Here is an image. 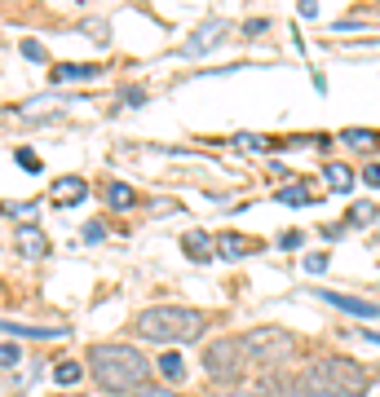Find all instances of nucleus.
<instances>
[{
  "label": "nucleus",
  "instance_id": "obj_12",
  "mask_svg": "<svg viewBox=\"0 0 380 397\" xmlns=\"http://www.w3.org/2000/svg\"><path fill=\"white\" fill-rule=\"evenodd\" d=\"M106 203H111L115 212H128V208L137 203V190L124 186V182H106Z\"/></svg>",
  "mask_w": 380,
  "mask_h": 397
},
{
  "label": "nucleus",
  "instance_id": "obj_5",
  "mask_svg": "<svg viewBox=\"0 0 380 397\" xmlns=\"http://www.w3.org/2000/svg\"><path fill=\"white\" fill-rule=\"evenodd\" d=\"M243 362H248V353H243V340H239V335H225V340H217V344L204 349V371H208L212 380H239Z\"/></svg>",
  "mask_w": 380,
  "mask_h": 397
},
{
  "label": "nucleus",
  "instance_id": "obj_16",
  "mask_svg": "<svg viewBox=\"0 0 380 397\" xmlns=\"http://www.w3.org/2000/svg\"><path fill=\"white\" fill-rule=\"evenodd\" d=\"M53 380L62 384V389H67V384H80V380H85V367L71 362V358H62V362H53Z\"/></svg>",
  "mask_w": 380,
  "mask_h": 397
},
{
  "label": "nucleus",
  "instance_id": "obj_7",
  "mask_svg": "<svg viewBox=\"0 0 380 397\" xmlns=\"http://www.w3.org/2000/svg\"><path fill=\"white\" fill-rule=\"evenodd\" d=\"M85 195H89V182H85V177H58L53 190H49V199L58 203V208H76Z\"/></svg>",
  "mask_w": 380,
  "mask_h": 397
},
{
  "label": "nucleus",
  "instance_id": "obj_24",
  "mask_svg": "<svg viewBox=\"0 0 380 397\" xmlns=\"http://www.w3.org/2000/svg\"><path fill=\"white\" fill-rule=\"evenodd\" d=\"M372 203H354V212H349V225H367V221H372Z\"/></svg>",
  "mask_w": 380,
  "mask_h": 397
},
{
  "label": "nucleus",
  "instance_id": "obj_2",
  "mask_svg": "<svg viewBox=\"0 0 380 397\" xmlns=\"http://www.w3.org/2000/svg\"><path fill=\"white\" fill-rule=\"evenodd\" d=\"M89 376L106 393H137V389H146L150 362L141 349H128V344H93L89 349Z\"/></svg>",
  "mask_w": 380,
  "mask_h": 397
},
{
  "label": "nucleus",
  "instance_id": "obj_21",
  "mask_svg": "<svg viewBox=\"0 0 380 397\" xmlns=\"http://www.w3.org/2000/svg\"><path fill=\"white\" fill-rule=\"evenodd\" d=\"M0 212H5V216H22V225H31V216H35V203H5Z\"/></svg>",
  "mask_w": 380,
  "mask_h": 397
},
{
  "label": "nucleus",
  "instance_id": "obj_18",
  "mask_svg": "<svg viewBox=\"0 0 380 397\" xmlns=\"http://www.w3.org/2000/svg\"><path fill=\"white\" fill-rule=\"evenodd\" d=\"M18 362H22V344L5 340V344H0V371H14Z\"/></svg>",
  "mask_w": 380,
  "mask_h": 397
},
{
  "label": "nucleus",
  "instance_id": "obj_26",
  "mask_svg": "<svg viewBox=\"0 0 380 397\" xmlns=\"http://www.w3.org/2000/svg\"><path fill=\"white\" fill-rule=\"evenodd\" d=\"M270 27H266V18H248L243 22V35H248V40H257V35H266Z\"/></svg>",
  "mask_w": 380,
  "mask_h": 397
},
{
  "label": "nucleus",
  "instance_id": "obj_33",
  "mask_svg": "<svg viewBox=\"0 0 380 397\" xmlns=\"http://www.w3.org/2000/svg\"><path fill=\"white\" fill-rule=\"evenodd\" d=\"M53 397H85V393H53Z\"/></svg>",
  "mask_w": 380,
  "mask_h": 397
},
{
  "label": "nucleus",
  "instance_id": "obj_11",
  "mask_svg": "<svg viewBox=\"0 0 380 397\" xmlns=\"http://www.w3.org/2000/svg\"><path fill=\"white\" fill-rule=\"evenodd\" d=\"M182 252H186V256H190V261H199V265H204V261H212V256H217V252H212V238H208L204 230H190V234L182 238Z\"/></svg>",
  "mask_w": 380,
  "mask_h": 397
},
{
  "label": "nucleus",
  "instance_id": "obj_22",
  "mask_svg": "<svg viewBox=\"0 0 380 397\" xmlns=\"http://www.w3.org/2000/svg\"><path fill=\"white\" fill-rule=\"evenodd\" d=\"M14 159H18V168H27V173H40V159H35V150L18 146V150H14Z\"/></svg>",
  "mask_w": 380,
  "mask_h": 397
},
{
  "label": "nucleus",
  "instance_id": "obj_6",
  "mask_svg": "<svg viewBox=\"0 0 380 397\" xmlns=\"http://www.w3.org/2000/svg\"><path fill=\"white\" fill-rule=\"evenodd\" d=\"M14 247H18L22 261H44V256H49V234H44L40 225H18Z\"/></svg>",
  "mask_w": 380,
  "mask_h": 397
},
{
  "label": "nucleus",
  "instance_id": "obj_19",
  "mask_svg": "<svg viewBox=\"0 0 380 397\" xmlns=\"http://www.w3.org/2000/svg\"><path fill=\"white\" fill-rule=\"evenodd\" d=\"M159 371H164V376H169V380H182V353H173V349H169V353H164L159 358Z\"/></svg>",
  "mask_w": 380,
  "mask_h": 397
},
{
  "label": "nucleus",
  "instance_id": "obj_32",
  "mask_svg": "<svg viewBox=\"0 0 380 397\" xmlns=\"http://www.w3.org/2000/svg\"><path fill=\"white\" fill-rule=\"evenodd\" d=\"M367 335V340H372V344H380V331H363Z\"/></svg>",
  "mask_w": 380,
  "mask_h": 397
},
{
  "label": "nucleus",
  "instance_id": "obj_4",
  "mask_svg": "<svg viewBox=\"0 0 380 397\" xmlns=\"http://www.w3.org/2000/svg\"><path fill=\"white\" fill-rule=\"evenodd\" d=\"M239 340H243V353L252 358V362H266V367L288 362V358L296 353L292 331H283V327H252L248 335H239Z\"/></svg>",
  "mask_w": 380,
  "mask_h": 397
},
{
  "label": "nucleus",
  "instance_id": "obj_28",
  "mask_svg": "<svg viewBox=\"0 0 380 397\" xmlns=\"http://www.w3.org/2000/svg\"><path fill=\"white\" fill-rule=\"evenodd\" d=\"M305 270H310V274H323V270H327V252H314V256H305Z\"/></svg>",
  "mask_w": 380,
  "mask_h": 397
},
{
  "label": "nucleus",
  "instance_id": "obj_17",
  "mask_svg": "<svg viewBox=\"0 0 380 397\" xmlns=\"http://www.w3.org/2000/svg\"><path fill=\"white\" fill-rule=\"evenodd\" d=\"M354 182H359V177H354L345 164H331V168H327V186L340 190V195H345V190H354Z\"/></svg>",
  "mask_w": 380,
  "mask_h": 397
},
{
  "label": "nucleus",
  "instance_id": "obj_13",
  "mask_svg": "<svg viewBox=\"0 0 380 397\" xmlns=\"http://www.w3.org/2000/svg\"><path fill=\"white\" fill-rule=\"evenodd\" d=\"M340 141H345L349 150H376L380 146V132L376 128H345V132H340Z\"/></svg>",
  "mask_w": 380,
  "mask_h": 397
},
{
  "label": "nucleus",
  "instance_id": "obj_8",
  "mask_svg": "<svg viewBox=\"0 0 380 397\" xmlns=\"http://www.w3.org/2000/svg\"><path fill=\"white\" fill-rule=\"evenodd\" d=\"M225 31H230V22H221V18L204 22V27H199V31L186 40V53H208L212 44H221V40H225Z\"/></svg>",
  "mask_w": 380,
  "mask_h": 397
},
{
  "label": "nucleus",
  "instance_id": "obj_3",
  "mask_svg": "<svg viewBox=\"0 0 380 397\" xmlns=\"http://www.w3.org/2000/svg\"><path fill=\"white\" fill-rule=\"evenodd\" d=\"M133 331L155 344H195L208 331V318L186 305H150L133 318Z\"/></svg>",
  "mask_w": 380,
  "mask_h": 397
},
{
  "label": "nucleus",
  "instance_id": "obj_29",
  "mask_svg": "<svg viewBox=\"0 0 380 397\" xmlns=\"http://www.w3.org/2000/svg\"><path fill=\"white\" fill-rule=\"evenodd\" d=\"M22 53H27L31 62H44V49H40V44H35V40H22Z\"/></svg>",
  "mask_w": 380,
  "mask_h": 397
},
{
  "label": "nucleus",
  "instance_id": "obj_25",
  "mask_svg": "<svg viewBox=\"0 0 380 397\" xmlns=\"http://www.w3.org/2000/svg\"><path fill=\"white\" fill-rule=\"evenodd\" d=\"M359 182H363V186H372V190H380V164H367L363 173H359Z\"/></svg>",
  "mask_w": 380,
  "mask_h": 397
},
{
  "label": "nucleus",
  "instance_id": "obj_23",
  "mask_svg": "<svg viewBox=\"0 0 380 397\" xmlns=\"http://www.w3.org/2000/svg\"><path fill=\"white\" fill-rule=\"evenodd\" d=\"M85 35H93L98 44H111V31H106V22L98 18V22H85Z\"/></svg>",
  "mask_w": 380,
  "mask_h": 397
},
{
  "label": "nucleus",
  "instance_id": "obj_1",
  "mask_svg": "<svg viewBox=\"0 0 380 397\" xmlns=\"http://www.w3.org/2000/svg\"><path fill=\"white\" fill-rule=\"evenodd\" d=\"M372 389V371L354 358H340V353H323V358H310L301 371V393L305 397H367Z\"/></svg>",
  "mask_w": 380,
  "mask_h": 397
},
{
  "label": "nucleus",
  "instance_id": "obj_20",
  "mask_svg": "<svg viewBox=\"0 0 380 397\" xmlns=\"http://www.w3.org/2000/svg\"><path fill=\"white\" fill-rule=\"evenodd\" d=\"M310 186H288V190H279V203H310Z\"/></svg>",
  "mask_w": 380,
  "mask_h": 397
},
{
  "label": "nucleus",
  "instance_id": "obj_10",
  "mask_svg": "<svg viewBox=\"0 0 380 397\" xmlns=\"http://www.w3.org/2000/svg\"><path fill=\"white\" fill-rule=\"evenodd\" d=\"M261 243L257 238H243V234H221V238H212V252H217V256H225V261H239V256H248V252H257Z\"/></svg>",
  "mask_w": 380,
  "mask_h": 397
},
{
  "label": "nucleus",
  "instance_id": "obj_9",
  "mask_svg": "<svg viewBox=\"0 0 380 397\" xmlns=\"http://www.w3.org/2000/svg\"><path fill=\"white\" fill-rule=\"evenodd\" d=\"M323 300L340 314H354V318H380V305L372 300H359V296H340V292H323Z\"/></svg>",
  "mask_w": 380,
  "mask_h": 397
},
{
  "label": "nucleus",
  "instance_id": "obj_30",
  "mask_svg": "<svg viewBox=\"0 0 380 397\" xmlns=\"http://www.w3.org/2000/svg\"><path fill=\"white\" fill-rule=\"evenodd\" d=\"M279 247H283V252H292V247H301V234H296V230H288V234H283V238H279Z\"/></svg>",
  "mask_w": 380,
  "mask_h": 397
},
{
  "label": "nucleus",
  "instance_id": "obj_31",
  "mask_svg": "<svg viewBox=\"0 0 380 397\" xmlns=\"http://www.w3.org/2000/svg\"><path fill=\"white\" fill-rule=\"evenodd\" d=\"M133 397H177V393L173 389H137Z\"/></svg>",
  "mask_w": 380,
  "mask_h": 397
},
{
  "label": "nucleus",
  "instance_id": "obj_15",
  "mask_svg": "<svg viewBox=\"0 0 380 397\" xmlns=\"http://www.w3.org/2000/svg\"><path fill=\"white\" fill-rule=\"evenodd\" d=\"M0 331L9 335H27V340H58V335H67V327H18V322H0Z\"/></svg>",
  "mask_w": 380,
  "mask_h": 397
},
{
  "label": "nucleus",
  "instance_id": "obj_27",
  "mask_svg": "<svg viewBox=\"0 0 380 397\" xmlns=\"http://www.w3.org/2000/svg\"><path fill=\"white\" fill-rule=\"evenodd\" d=\"M102 238H106V225L102 221H89L85 225V243H102Z\"/></svg>",
  "mask_w": 380,
  "mask_h": 397
},
{
  "label": "nucleus",
  "instance_id": "obj_14",
  "mask_svg": "<svg viewBox=\"0 0 380 397\" xmlns=\"http://www.w3.org/2000/svg\"><path fill=\"white\" fill-rule=\"evenodd\" d=\"M98 76H102V67H80V62H67V67L49 71L53 84H62V80H98Z\"/></svg>",
  "mask_w": 380,
  "mask_h": 397
}]
</instances>
